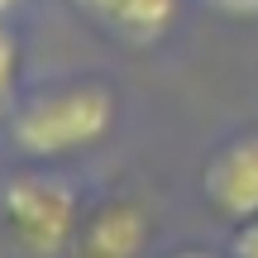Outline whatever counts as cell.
<instances>
[{"label":"cell","instance_id":"cell-1","mask_svg":"<svg viewBox=\"0 0 258 258\" xmlns=\"http://www.w3.org/2000/svg\"><path fill=\"white\" fill-rule=\"evenodd\" d=\"M115 115H120V101L105 82H62L15 105L10 144H15V153L34 158V163L67 158L101 144L115 129Z\"/></svg>","mask_w":258,"mask_h":258},{"label":"cell","instance_id":"cell-2","mask_svg":"<svg viewBox=\"0 0 258 258\" xmlns=\"http://www.w3.org/2000/svg\"><path fill=\"white\" fill-rule=\"evenodd\" d=\"M5 220L29 253L48 258L77 234V191L53 172H19L5 186Z\"/></svg>","mask_w":258,"mask_h":258},{"label":"cell","instance_id":"cell-3","mask_svg":"<svg viewBox=\"0 0 258 258\" xmlns=\"http://www.w3.org/2000/svg\"><path fill=\"white\" fill-rule=\"evenodd\" d=\"M201 191L225 220H253L258 215V129L253 134H234L211 153L201 172Z\"/></svg>","mask_w":258,"mask_h":258},{"label":"cell","instance_id":"cell-4","mask_svg":"<svg viewBox=\"0 0 258 258\" xmlns=\"http://www.w3.org/2000/svg\"><path fill=\"white\" fill-rule=\"evenodd\" d=\"M86 24L129 48H153L182 19V0H67Z\"/></svg>","mask_w":258,"mask_h":258},{"label":"cell","instance_id":"cell-5","mask_svg":"<svg viewBox=\"0 0 258 258\" xmlns=\"http://www.w3.org/2000/svg\"><path fill=\"white\" fill-rule=\"evenodd\" d=\"M77 239H82V258H139L148 244V215L139 201H105Z\"/></svg>","mask_w":258,"mask_h":258},{"label":"cell","instance_id":"cell-6","mask_svg":"<svg viewBox=\"0 0 258 258\" xmlns=\"http://www.w3.org/2000/svg\"><path fill=\"white\" fill-rule=\"evenodd\" d=\"M15 82H19V34L0 19V110L15 101Z\"/></svg>","mask_w":258,"mask_h":258},{"label":"cell","instance_id":"cell-7","mask_svg":"<svg viewBox=\"0 0 258 258\" xmlns=\"http://www.w3.org/2000/svg\"><path fill=\"white\" fill-rule=\"evenodd\" d=\"M234 258H258V215L239 225V234H234Z\"/></svg>","mask_w":258,"mask_h":258},{"label":"cell","instance_id":"cell-8","mask_svg":"<svg viewBox=\"0 0 258 258\" xmlns=\"http://www.w3.org/2000/svg\"><path fill=\"white\" fill-rule=\"evenodd\" d=\"M206 5L230 15V19H258V0H206Z\"/></svg>","mask_w":258,"mask_h":258},{"label":"cell","instance_id":"cell-9","mask_svg":"<svg viewBox=\"0 0 258 258\" xmlns=\"http://www.w3.org/2000/svg\"><path fill=\"white\" fill-rule=\"evenodd\" d=\"M15 5H19V0H0V19H5V15H10Z\"/></svg>","mask_w":258,"mask_h":258},{"label":"cell","instance_id":"cell-10","mask_svg":"<svg viewBox=\"0 0 258 258\" xmlns=\"http://www.w3.org/2000/svg\"><path fill=\"white\" fill-rule=\"evenodd\" d=\"M177 258H211V253H196V249H186V253H177Z\"/></svg>","mask_w":258,"mask_h":258}]
</instances>
